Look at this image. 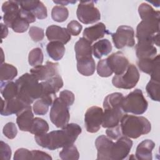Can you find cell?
Instances as JSON below:
<instances>
[{
	"instance_id": "obj_33",
	"label": "cell",
	"mask_w": 160,
	"mask_h": 160,
	"mask_svg": "<svg viewBox=\"0 0 160 160\" xmlns=\"http://www.w3.org/2000/svg\"><path fill=\"white\" fill-rule=\"evenodd\" d=\"M148 96L154 101H159V81L151 79L146 87Z\"/></svg>"
},
{
	"instance_id": "obj_5",
	"label": "cell",
	"mask_w": 160,
	"mask_h": 160,
	"mask_svg": "<svg viewBox=\"0 0 160 160\" xmlns=\"http://www.w3.org/2000/svg\"><path fill=\"white\" fill-rule=\"evenodd\" d=\"M119 124L122 136L129 138L136 139L148 134L151 130L150 122L143 116L126 114Z\"/></svg>"
},
{
	"instance_id": "obj_14",
	"label": "cell",
	"mask_w": 160,
	"mask_h": 160,
	"mask_svg": "<svg viewBox=\"0 0 160 160\" xmlns=\"http://www.w3.org/2000/svg\"><path fill=\"white\" fill-rule=\"evenodd\" d=\"M58 63L47 61L45 65H39L30 69V73L39 81H44L58 75Z\"/></svg>"
},
{
	"instance_id": "obj_44",
	"label": "cell",
	"mask_w": 160,
	"mask_h": 160,
	"mask_svg": "<svg viewBox=\"0 0 160 160\" xmlns=\"http://www.w3.org/2000/svg\"><path fill=\"white\" fill-rule=\"evenodd\" d=\"M106 133L107 134V136L114 140H117L120 137L122 136L120 124L116 126L108 128L106 131Z\"/></svg>"
},
{
	"instance_id": "obj_47",
	"label": "cell",
	"mask_w": 160,
	"mask_h": 160,
	"mask_svg": "<svg viewBox=\"0 0 160 160\" xmlns=\"http://www.w3.org/2000/svg\"><path fill=\"white\" fill-rule=\"evenodd\" d=\"M1 38L2 39L6 38L8 34V30L6 25H4L2 23H1Z\"/></svg>"
},
{
	"instance_id": "obj_4",
	"label": "cell",
	"mask_w": 160,
	"mask_h": 160,
	"mask_svg": "<svg viewBox=\"0 0 160 160\" xmlns=\"http://www.w3.org/2000/svg\"><path fill=\"white\" fill-rule=\"evenodd\" d=\"M77 69L83 76H89L94 74L96 63L92 58L91 43L84 38H81L74 46Z\"/></svg>"
},
{
	"instance_id": "obj_32",
	"label": "cell",
	"mask_w": 160,
	"mask_h": 160,
	"mask_svg": "<svg viewBox=\"0 0 160 160\" xmlns=\"http://www.w3.org/2000/svg\"><path fill=\"white\" fill-rule=\"evenodd\" d=\"M69 16L68 9L62 6H55L51 11L52 19L58 22L65 21Z\"/></svg>"
},
{
	"instance_id": "obj_16",
	"label": "cell",
	"mask_w": 160,
	"mask_h": 160,
	"mask_svg": "<svg viewBox=\"0 0 160 160\" xmlns=\"http://www.w3.org/2000/svg\"><path fill=\"white\" fill-rule=\"evenodd\" d=\"M106 60L109 68L116 75L124 72L129 64L128 58L121 51L112 53L106 58Z\"/></svg>"
},
{
	"instance_id": "obj_22",
	"label": "cell",
	"mask_w": 160,
	"mask_h": 160,
	"mask_svg": "<svg viewBox=\"0 0 160 160\" xmlns=\"http://www.w3.org/2000/svg\"><path fill=\"white\" fill-rule=\"evenodd\" d=\"M1 114L2 116H10L13 114H17L28 104L23 102L17 98H14L9 100L1 99Z\"/></svg>"
},
{
	"instance_id": "obj_13",
	"label": "cell",
	"mask_w": 160,
	"mask_h": 160,
	"mask_svg": "<svg viewBox=\"0 0 160 160\" xmlns=\"http://www.w3.org/2000/svg\"><path fill=\"white\" fill-rule=\"evenodd\" d=\"M132 141L128 137L121 136L114 142L110 152V160H122L129 154Z\"/></svg>"
},
{
	"instance_id": "obj_48",
	"label": "cell",
	"mask_w": 160,
	"mask_h": 160,
	"mask_svg": "<svg viewBox=\"0 0 160 160\" xmlns=\"http://www.w3.org/2000/svg\"><path fill=\"white\" fill-rule=\"evenodd\" d=\"M54 3L56 4H58L60 5H62V6L68 5L69 3H71V4H74L76 3V1H53Z\"/></svg>"
},
{
	"instance_id": "obj_38",
	"label": "cell",
	"mask_w": 160,
	"mask_h": 160,
	"mask_svg": "<svg viewBox=\"0 0 160 160\" xmlns=\"http://www.w3.org/2000/svg\"><path fill=\"white\" fill-rule=\"evenodd\" d=\"M49 105L42 99L39 98L35 101L32 109L35 114L43 116L45 115L49 110Z\"/></svg>"
},
{
	"instance_id": "obj_35",
	"label": "cell",
	"mask_w": 160,
	"mask_h": 160,
	"mask_svg": "<svg viewBox=\"0 0 160 160\" xmlns=\"http://www.w3.org/2000/svg\"><path fill=\"white\" fill-rule=\"evenodd\" d=\"M29 22L21 15L20 11V15L13 22L11 26V28L13 30V31L16 32L22 33L28 30V29L29 28Z\"/></svg>"
},
{
	"instance_id": "obj_43",
	"label": "cell",
	"mask_w": 160,
	"mask_h": 160,
	"mask_svg": "<svg viewBox=\"0 0 160 160\" xmlns=\"http://www.w3.org/2000/svg\"><path fill=\"white\" fill-rule=\"evenodd\" d=\"M82 29V25L77 21L72 20L69 22L67 26V29L70 33L71 35L72 36H78L81 32Z\"/></svg>"
},
{
	"instance_id": "obj_40",
	"label": "cell",
	"mask_w": 160,
	"mask_h": 160,
	"mask_svg": "<svg viewBox=\"0 0 160 160\" xmlns=\"http://www.w3.org/2000/svg\"><path fill=\"white\" fill-rule=\"evenodd\" d=\"M2 132L7 138L9 139H14L18 133L17 128L15 124L12 122H9L6 124L3 128Z\"/></svg>"
},
{
	"instance_id": "obj_24",
	"label": "cell",
	"mask_w": 160,
	"mask_h": 160,
	"mask_svg": "<svg viewBox=\"0 0 160 160\" xmlns=\"http://www.w3.org/2000/svg\"><path fill=\"white\" fill-rule=\"evenodd\" d=\"M109 33L106 29V26L102 22H99L95 25L86 28L83 31V38L87 39L91 44L94 41L99 39Z\"/></svg>"
},
{
	"instance_id": "obj_42",
	"label": "cell",
	"mask_w": 160,
	"mask_h": 160,
	"mask_svg": "<svg viewBox=\"0 0 160 160\" xmlns=\"http://www.w3.org/2000/svg\"><path fill=\"white\" fill-rule=\"evenodd\" d=\"M59 98L64 102L68 107L73 104L75 99L74 94L69 90H64L60 92Z\"/></svg>"
},
{
	"instance_id": "obj_7",
	"label": "cell",
	"mask_w": 160,
	"mask_h": 160,
	"mask_svg": "<svg viewBox=\"0 0 160 160\" xmlns=\"http://www.w3.org/2000/svg\"><path fill=\"white\" fill-rule=\"evenodd\" d=\"M148 106V102L144 97L141 89H136L126 97L122 102V108L125 113L130 112L136 115L144 113Z\"/></svg>"
},
{
	"instance_id": "obj_25",
	"label": "cell",
	"mask_w": 160,
	"mask_h": 160,
	"mask_svg": "<svg viewBox=\"0 0 160 160\" xmlns=\"http://www.w3.org/2000/svg\"><path fill=\"white\" fill-rule=\"evenodd\" d=\"M155 147V143L150 139H146L141 142L137 146L136 158L139 160H151L152 151Z\"/></svg>"
},
{
	"instance_id": "obj_36",
	"label": "cell",
	"mask_w": 160,
	"mask_h": 160,
	"mask_svg": "<svg viewBox=\"0 0 160 160\" xmlns=\"http://www.w3.org/2000/svg\"><path fill=\"white\" fill-rule=\"evenodd\" d=\"M138 12L142 20L160 14L159 11H155L149 4L145 2H142L139 6Z\"/></svg>"
},
{
	"instance_id": "obj_31",
	"label": "cell",
	"mask_w": 160,
	"mask_h": 160,
	"mask_svg": "<svg viewBox=\"0 0 160 160\" xmlns=\"http://www.w3.org/2000/svg\"><path fill=\"white\" fill-rule=\"evenodd\" d=\"M59 157L63 160H78L79 153L77 148L74 144H71L63 148L59 152Z\"/></svg>"
},
{
	"instance_id": "obj_9",
	"label": "cell",
	"mask_w": 160,
	"mask_h": 160,
	"mask_svg": "<svg viewBox=\"0 0 160 160\" xmlns=\"http://www.w3.org/2000/svg\"><path fill=\"white\" fill-rule=\"evenodd\" d=\"M68 106L59 98L54 101L49 113L51 121L58 128L66 126L69 121L70 114Z\"/></svg>"
},
{
	"instance_id": "obj_17",
	"label": "cell",
	"mask_w": 160,
	"mask_h": 160,
	"mask_svg": "<svg viewBox=\"0 0 160 160\" xmlns=\"http://www.w3.org/2000/svg\"><path fill=\"white\" fill-rule=\"evenodd\" d=\"M2 11L4 12L3 21L5 25L11 28L13 22L20 15L21 8L17 1H8L2 5Z\"/></svg>"
},
{
	"instance_id": "obj_2",
	"label": "cell",
	"mask_w": 160,
	"mask_h": 160,
	"mask_svg": "<svg viewBox=\"0 0 160 160\" xmlns=\"http://www.w3.org/2000/svg\"><path fill=\"white\" fill-rule=\"evenodd\" d=\"M16 97L28 105H31L35 99L41 98L42 86L41 82L31 73H25L16 81Z\"/></svg>"
},
{
	"instance_id": "obj_3",
	"label": "cell",
	"mask_w": 160,
	"mask_h": 160,
	"mask_svg": "<svg viewBox=\"0 0 160 160\" xmlns=\"http://www.w3.org/2000/svg\"><path fill=\"white\" fill-rule=\"evenodd\" d=\"M124 97L122 93L113 92L105 98L103 102V128H112L120 123L122 117L126 114L122 108Z\"/></svg>"
},
{
	"instance_id": "obj_15",
	"label": "cell",
	"mask_w": 160,
	"mask_h": 160,
	"mask_svg": "<svg viewBox=\"0 0 160 160\" xmlns=\"http://www.w3.org/2000/svg\"><path fill=\"white\" fill-rule=\"evenodd\" d=\"M137 64L142 72L151 75V79L159 81V55L154 58L138 59Z\"/></svg>"
},
{
	"instance_id": "obj_45",
	"label": "cell",
	"mask_w": 160,
	"mask_h": 160,
	"mask_svg": "<svg viewBox=\"0 0 160 160\" xmlns=\"http://www.w3.org/2000/svg\"><path fill=\"white\" fill-rule=\"evenodd\" d=\"M11 157V149L9 146L3 141L0 144V158L1 159L9 160Z\"/></svg>"
},
{
	"instance_id": "obj_34",
	"label": "cell",
	"mask_w": 160,
	"mask_h": 160,
	"mask_svg": "<svg viewBox=\"0 0 160 160\" xmlns=\"http://www.w3.org/2000/svg\"><path fill=\"white\" fill-rule=\"evenodd\" d=\"M44 56L42 49L39 48L32 49L29 53L28 62L29 64L34 67L41 65L43 62Z\"/></svg>"
},
{
	"instance_id": "obj_26",
	"label": "cell",
	"mask_w": 160,
	"mask_h": 160,
	"mask_svg": "<svg viewBox=\"0 0 160 160\" xmlns=\"http://www.w3.org/2000/svg\"><path fill=\"white\" fill-rule=\"evenodd\" d=\"M92 53L95 58L101 59L104 56L108 55L112 51V45L108 39H103L96 42L92 46Z\"/></svg>"
},
{
	"instance_id": "obj_23",
	"label": "cell",
	"mask_w": 160,
	"mask_h": 160,
	"mask_svg": "<svg viewBox=\"0 0 160 160\" xmlns=\"http://www.w3.org/2000/svg\"><path fill=\"white\" fill-rule=\"evenodd\" d=\"M136 54L138 59L154 58L157 56V49L149 41H138L135 46Z\"/></svg>"
},
{
	"instance_id": "obj_6",
	"label": "cell",
	"mask_w": 160,
	"mask_h": 160,
	"mask_svg": "<svg viewBox=\"0 0 160 160\" xmlns=\"http://www.w3.org/2000/svg\"><path fill=\"white\" fill-rule=\"evenodd\" d=\"M160 14L142 19L136 28V38L138 41H149L159 46V31Z\"/></svg>"
},
{
	"instance_id": "obj_18",
	"label": "cell",
	"mask_w": 160,
	"mask_h": 160,
	"mask_svg": "<svg viewBox=\"0 0 160 160\" xmlns=\"http://www.w3.org/2000/svg\"><path fill=\"white\" fill-rule=\"evenodd\" d=\"M18 3L22 9L32 12L39 19H46L48 16L47 8L40 1H23Z\"/></svg>"
},
{
	"instance_id": "obj_11",
	"label": "cell",
	"mask_w": 160,
	"mask_h": 160,
	"mask_svg": "<svg viewBox=\"0 0 160 160\" xmlns=\"http://www.w3.org/2000/svg\"><path fill=\"white\" fill-rule=\"evenodd\" d=\"M112 39L117 49H122L126 46L132 47L135 45L134 31L132 28L128 26H120L116 32L112 33Z\"/></svg>"
},
{
	"instance_id": "obj_21",
	"label": "cell",
	"mask_w": 160,
	"mask_h": 160,
	"mask_svg": "<svg viewBox=\"0 0 160 160\" xmlns=\"http://www.w3.org/2000/svg\"><path fill=\"white\" fill-rule=\"evenodd\" d=\"M114 142L108 136L101 135L95 141V146L98 151L97 159L110 160V152Z\"/></svg>"
},
{
	"instance_id": "obj_10",
	"label": "cell",
	"mask_w": 160,
	"mask_h": 160,
	"mask_svg": "<svg viewBox=\"0 0 160 160\" xmlns=\"http://www.w3.org/2000/svg\"><path fill=\"white\" fill-rule=\"evenodd\" d=\"M76 15L78 19L85 24L94 23L101 19L100 12L92 1H80L77 8Z\"/></svg>"
},
{
	"instance_id": "obj_39",
	"label": "cell",
	"mask_w": 160,
	"mask_h": 160,
	"mask_svg": "<svg viewBox=\"0 0 160 160\" xmlns=\"http://www.w3.org/2000/svg\"><path fill=\"white\" fill-rule=\"evenodd\" d=\"M29 34L31 38L35 42L42 41L44 37V32L43 29L37 26L30 27Z\"/></svg>"
},
{
	"instance_id": "obj_29",
	"label": "cell",
	"mask_w": 160,
	"mask_h": 160,
	"mask_svg": "<svg viewBox=\"0 0 160 160\" xmlns=\"http://www.w3.org/2000/svg\"><path fill=\"white\" fill-rule=\"evenodd\" d=\"M1 93L5 100H9L16 97L17 86L13 81L1 82Z\"/></svg>"
},
{
	"instance_id": "obj_30",
	"label": "cell",
	"mask_w": 160,
	"mask_h": 160,
	"mask_svg": "<svg viewBox=\"0 0 160 160\" xmlns=\"http://www.w3.org/2000/svg\"><path fill=\"white\" fill-rule=\"evenodd\" d=\"M49 131V125L48 122L40 118L34 119L33 124L29 132L34 136H39L47 133Z\"/></svg>"
},
{
	"instance_id": "obj_8",
	"label": "cell",
	"mask_w": 160,
	"mask_h": 160,
	"mask_svg": "<svg viewBox=\"0 0 160 160\" xmlns=\"http://www.w3.org/2000/svg\"><path fill=\"white\" fill-rule=\"evenodd\" d=\"M139 72L133 64H129L127 69L121 74L115 75L112 83L117 88L131 89L135 87L139 79Z\"/></svg>"
},
{
	"instance_id": "obj_37",
	"label": "cell",
	"mask_w": 160,
	"mask_h": 160,
	"mask_svg": "<svg viewBox=\"0 0 160 160\" xmlns=\"http://www.w3.org/2000/svg\"><path fill=\"white\" fill-rule=\"evenodd\" d=\"M96 71L99 76L103 78L109 77L113 73L107 62L106 59H101L98 61L96 67Z\"/></svg>"
},
{
	"instance_id": "obj_20",
	"label": "cell",
	"mask_w": 160,
	"mask_h": 160,
	"mask_svg": "<svg viewBox=\"0 0 160 160\" xmlns=\"http://www.w3.org/2000/svg\"><path fill=\"white\" fill-rule=\"evenodd\" d=\"M16 116V123L20 130L30 132L34 119L31 105L26 106Z\"/></svg>"
},
{
	"instance_id": "obj_46",
	"label": "cell",
	"mask_w": 160,
	"mask_h": 160,
	"mask_svg": "<svg viewBox=\"0 0 160 160\" xmlns=\"http://www.w3.org/2000/svg\"><path fill=\"white\" fill-rule=\"evenodd\" d=\"M32 154V159H45V160H51L52 158L48 153L41 151L39 150H32L31 151Z\"/></svg>"
},
{
	"instance_id": "obj_12",
	"label": "cell",
	"mask_w": 160,
	"mask_h": 160,
	"mask_svg": "<svg viewBox=\"0 0 160 160\" xmlns=\"http://www.w3.org/2000/svg\"><path fill=\"white\" fill-rule=\"evenodd\" d=\"M103 118L102 109L92 106L88 109L84 115V124L86 131L91 133L98 132L102 125Z\"/></svg>"
},
{
	"instance_id": "obj_19",
	"label": "cell",
	"mask_w": 160,
	"mask_h": 160,
	"mask_svg": "<svg viewBox=\"0 0 160 160\" xmlns=\"http://www.w3.org/2000/svg\"><path fill=\"white\" fill-rule=\"evenodd\" d=\"M46 36L49 41H59L64 44L71 39V34L67 28L57 25L48 26L46 31Z\"/></svg>"
},
{
	"instance_id": "obj_28",
	"label": "cell",
	"mask_w": 160,
	"mask_h": 160,
	"mask_svg": "<svg viewBox=\"0 0 160 160\" xmlns=\"http://www.w3.org/2000/svg\"><path fill=\"white\" fill-rule=\"evenodd\" d=\"M18 75V70L16 67L8 63H2L0 67L1 82H6L12 80Z\"/></svg>"
},
{
	"instance_id": "obj_41",
	"label": "cell",
	"mask_w": 160,
	"mask_h": 160,
	"mask_svg": "<svg viewBox=\"0 0 160 160\" xmlns=\"http://www.w3.org/2000/svg\"><path fill=\"white\" fill-rule=\"evenodd\" d=\"M13 159L14 160L32 159V152L25 148H19L15 152Z\"/></svg>"
},
{
	"instance_id": "obj_1",
	"label": "cell",
	"mask_w": 160,
	"mask_h": 160,
	"mask_svg": "<svg viewBox=\"0 0 160 160\" xmlns=\"http://www.w3.org/2000/svg\"><path fill=\"white\" fill-rule=\"evenodd\" d=\"M81 131L82 129L78 124L68 123L61 130L34 136V139L39 146L50 150H55L73 144Z\"/></svg>"
},
{
	"instance_id": "obj_27",
	"label": "cell",
	"mask_w": 160,
	"mask_h": 160,
	"mask_svg": "<svg viewBox=\"0 0 160 160\" xmlns=\"http://www.w3.org/2000/svg\"><path fill=\"white\" fill-rule=\"evenodd\" d=\"M46 51L49 56L54 61L62 59L65 52L64 44L59 41H50L46 46Z\"/></svg>"
}]
</instances>
